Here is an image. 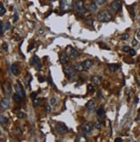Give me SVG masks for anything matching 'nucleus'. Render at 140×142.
<instances>
[{
  "label": "nucleus",
  "mask_w": 140,
  "mask_h": 142,
  "mask_svg": "<svg viewBox=\"0 0 140 142\" xmlns=\"http://www.w3.org/2000/svg\"><path fill=\"white\" fill-rule=\"evenodd\" d=\"M108 0H94V2L96 3L97 5H102L106 3Z\"/></svg>",
  "instance_id": "obj_28"
},
{
  "label": "nucleus",
  "mask_w": 140,
  "mask_h": 142,
  "mask_svg": "<svg viewBox=\"0 0 140 142\" xmlns=\"http://www.w3.org/2000/svg\"><path fill=\"white\" fill-rule=\"evenodd\" d=\"M115 141H116V142H121V141H122V139H120V138H116V139H115Z\"/></svg>",
  "instance_id": "obj_47"
},
{
  "label": "nucleus",
  "mask_w": 140,
  "mask_h": 142,
  "mask_svg": "<svg viewBox=\"0 0 140 142\" xmlns=\"http://www.w3.org/2000/svg\"><path fill=\"white\" fill-rule=\"evenodd\" d=\"M46 111L47 113H49L50 111H51V107H50L49 105H46Z\"/></svg>",
  "instance_id": "obj_43"
},
{
  "label": "nucleus",
  "mask_w": 140,
  "mask_h": 142,
  "mask_svg": "<svg viewBox=\"0 0 140 142\" xmlns=\"http://www.w3.org/2000/svg\"><path fill=\"white\" fill-rule=\"evenodd\" d=\"M38 79H39V81L41 82V83H42V82H44V78H42V77H41V76H40L39 78H38Z\"/></svg>",
  "instance_id": "obj_44"
},
{
  "label": "nucleus",
  "mask_w": 140,
  "mask_h": 142,
  "mask_svg": "<svg viewBox=\"0 0 140 142\" xmlns=\"http://www.w3.org/2000/svg\"><path fill=\"white\" fill-rule=\"evenodd\" d=\"M129 53H130V54H131L132 56H135V55H136V51H135L134 49H132V48L130 49Z\"/></svg>",
  "instance_id": "obj_35"
},
{
  "label": "nucleus",
  "mask_w": 140,
  "mask_h": 142,
  "mask_svg": "<svg viewBox=\"0 0 140 142\" xmlns=\"http://www.w3.org/2000/svg\"><path fill=\"white\" fill-rule=\"evenodd\" d=\"M93 21H94V19L90 17V18L87 19V23H89V24L91 26L92 24H93Z\"/></svg>",
  "instance_id": "obj_36"
},
{
  "label": "nucleus",
  "mask_w": 140,
  "mask_h": 142,
  "mask_svg": "<svg viewBox=\"0 0 140 142\" xmlns=\"http://www.w3.org/2000/svg\"><path fill=\"white\" fill-rule=\"evenodd\" d=\"M32 80V77H31V75L29 74V73H28V75H27V77L25 78V83H26V84L28 85L29 84V83L30 81Z\"/></svg>",
  "instance_id": "obj_26"
},
{
  "label": "nucleus",
  "mask_w": 140,
  "mask_h": 142,
  "mask_svg": "<svg viewBox=\"0 0 140 142\" xmlns=\"http://www.w3.org/2000/svg\"><path fill=\"white\" fill-rule=\"evenodd\" d=\"M127 9H128V11H129V14H130V16H132V18L135 17V10H134V6L133 5H131V6H128L127 7Z\"/></svg>",
  "instance_id": "obj_20"
},
{
  "label": "nucleus",
  "mask_w": 140,
  "mask_h": 142,
  "mask_svg": "<svg viewBox=\"0 0 140 142\" xmlns=\"http://www.w3.org/2000/svg\"><path fill=\"white\" fill-rule=\"evenodd\" d=\"M36 92H32L31 93V95H30V96H31V98H33V99H34L35 97H36Z\"/></svg>",
  "instance_id": "obj_42"
},
{
  "label": "nucleus",
  "mask_w": 140,
  "mask_h": 142,
  "mask_svg": "<svg viewBox=\"0 0 140 142\" xmlns=\"http://www.w3.org/2000/svg\"><path fill=\"white\" fill-rule=\"evenodd\" d=\"M97 19H98V21L101 23H107V22H109V21H111V19H112V15L110 14V12L108 10H101L100 12L97 14Z\"/></svg>",
  "instance_id": "obj_1"
},
{
  "label": "nucleus",
  "mask_w": 140,
  "mask_h": 142,
  "mask_svg": "<svg viewBox=\"0 0 140 142\" xmlns=\"http://www.w3.org/2000/svg\"><path fill=\"white\" fill-rule=\"evenodd\" d=\"M30 64H31L32 65H34L37 70H40V69H41V67L40 59H39V57H37L36 55H34L31 58V60H30Z\"/></svg>",
  "instance_id": "obj_9"
},
{
  "label": "nucleus",
  "mask_w": 140,
  "mask_h": 142,
  "mask_svg": "<svg viewBox=\"0 0 140 142\" xmlns=\"http://www.w3.org/2000/svg\"><path fill=\"white\" fill-rule=\"evenodd\" d=\"M122 40H125V41H126V40H128V38H129V35L126 34V33H125V34H123L122 35Z\"/></svg>",
  "instance_id": "obj_31"
},
{
  "label": "nucleus",
  "mask_w": 140,
  "mask_h": 142,
  "mask_svg": "<svg viewBox=\"0 0 140 142\" xmlns=\"http://www.w3.org/2000/svg\"><path fill=\"white\" fill-rule=\"evenodd\" d=\"M5 12H6V9L4 8V6L2 4H0V16H4V14H5Z\"/></svg>",
  "instance_id": "obj_25"
},
{
  "label": "nucleus",
  "mask_w": 140,
  "mask_h": 142,
  "mask_svg": "<svg viewBox=\"0 0 140 142\" xmlns=\"http://www.w3.org/2000/svg\"><path fill=\"white\" fill-rule=\"evenodd\" d=\"M76 72H77V71L75 70L74 66H72V65H65V67H64V72H65V74L66 76H67L68 78L75 77Z\"/></svg>",
  "instance_id": "obj_6"
},
{
  "label": "nucleus",
  "mask_w": 140,
  "mask_h": 142,
  "mask_svg": "<svg viewBox=\"0 0 140 142\" xmlns=\"http://www.w3.org/2000/svg\"><path fill=\"white\" fill-rule=\"evenodd\" d=\"M104 113H105V111H104V108L102 107L99 108L96 111V114L98 116H102V115H104Z\"/></svg>",
  "instance_id": "obj_24"
},
{
  "label": "nucleus",
  "mask_w": 140,
  "mask_h": 142,
  "mask_svg": "<svg viewBox=\"0 0 140 142\" xmlns=\"http://www.w3.org/2000/svg\"><path fill=\"white\" fill-rule=\"evenodd\" d=\"M73 0H60V8L62 10L67 11L72 9Z\"/></svg>",
  "instance_id": "obj_5"
},
{
  "label": "nucleus",
  "mask_w": 140,
  "mask_h": 142,
  "mask_svg": "<svg viewBox=\"0 0 140 142\" xmlns=\"http://www.w3.org/2000/svg\"><path fill=\"white\" fill-rule=\"evenodd\" d=\"M3 34V23L0 21V35Z\"/></svg>",
  "instance_id": "obj_40"
},
{
  "label": "nucleus",
  "mask_w": 140,
  "mask_h": 142,
  "mask_svg": "<svg viewBox=\"0 0 140 142\" xmlns=\"http://www.w3.org/2000/svg\"><path fill=\"white\" fill-rule=\"evenodd\" d=\"M50 1H53H53H56V0H50Z\"/></svg>",
  "instance_id": "obj_49"
},
{
  "label": "nucleus",
  "mask_w": 140,
  "mask_h": 142,
  "mask_svg": "<svg viewBox=\"0 0 140 142\" xmlns=\"http://www.w3.org/2000/svg\"><path fill=\"white\" fill-rule=\"evenodd\" d=\"M83 64H84V69H86V70L90 69V68H91L92 66H93V65H94L93 61L90 60H84V62H83Z\"/></svg>",
  "instance_id": "obj_14"
},
{
  "label": "nucleus",
  "mask_w": 140,
  "mask_h": 142,
  "mask_svg": "<svg viewBox=\"0 0 140 142\" xmlns=\"http://www.w3.org/2000/svg\"><path fill=\"white\" fill-rule=\"evenodd\" d=\"M2 47H3V49H4V51L8 50V45H7L6 43H4L3 45H2Z\"/></svg>",
  "instance_id": "obj_38"
},
{
  "label": "nucleus",
  "mask_w": 140,
  "mask_h": 142,
  "mask_svg": "<svg viewBox=\"0 0 140 142\" xmlns=\"http://www.w3.org/2000/svg\"><path fill=\"white\" fill-rule=\"evenodd\" d=\"M93 124L91 122H86L82 126V129L85 134H89L93 130Z\"/></svg>",
  "instance_id": "obj_11"
},
{
  "label": "nucleus",
  "mask_w": 140,
  "mask_h": 142,
  "mask_svg": "<svg viewBox=\"0 0 140 142\" xmlns=\"http://www.w3.org/2000/svg\"><path fill=\"white\" fill-rule=\"evenodd\" d=\"M130 47H128V46H124L123 47V51L124 52H129L130 51Z\"/></svg>",
  "instance_id": "obj_37"
},
{
  "label": "nucleus",
  "mask_w": 140,
  "mask_h": 142,
  "mask_svg": "<svg viewBox=\"0 0 140 142\" xmlns=\"http://www.w3.org/2000/svg\"><path fill=\"white\" fill-rule=\"evenodd\" d=\"M139 23H140V22H139Z\"/></svg>",
  "instance_id": "obj_52"
},
{
  "label": "nucleus",
  "mask_w": 140,
  "mask_h": 142,
  "mask_svg": "<svg viewBox=\"0 0 140 142\" xmlns=\"http://www.w3.org/2000/svg\"><path fill=\"white\" fill-rule=\"evenodd\" d=\"M10 70H11V72H12L14 75L16 76L19 74V67H18L17 64H12L10 67Z\"/></svg>",
  "instance_id": "obj_15"
},
{
  "label": "nucleus",
  "mask_w": 140,
  "mask_h": 142,
  "mask_svg": "<svg viewBox=\"0 0 140 142\" xmlns=\"http://www.w3.org/2000/svg\"><path fill=\"white\" fill-rule=\"evenodd\" d=\"M97 103L95 100H89L86 103V108L89 112H93V111L96 108Z\"/></svg>",
  "instance_id": "obj_10"
},
{
  "label": "nucleus",
  "mask_w": 140,
  "mask_h": 142,
  "mask_svg": "<svg viewBox=\"0 0 140 142\" xmlns=\"http://www.w3.org/2000/svg\"><path fill=\"white\" fill-rule=\"evenodd\" d=\"M139 111H140V110H139Z\"/></svg>",
  "instance_id": "obj_50"
},
{
  "label": "nucleus",
  "mask_w": 140,
  "mask_h": 142,
  "mask_svg": "<svg viewBox=\"0 0 140 142\" xmlns=\"http://www.w3.org/2000/svg\"><path fill=\"white\" fill-rule=\"evenodd\" d=\"M8 118L5 117L4 115H0V123L1 124H6L7 122H8Z\"/></svg>",
  "instance_id": "obj_23"
},
{
  "label": "nucleus",
  "mask_w": 140,
  "mask_h": 142,
  "mask_svg": "<svg viewBox=\"0 0 140 142\" xmlns=\"http://www.w3.org/2000/svg\"><path fill=\"white\" fill-rule=\"evenodd\" d=\"M67 127L65 126V124H64L63 122H59L56 125V131L59 133V134H64L67 132Z\"/></svg>",
  "instance_id": "obj_8"
},
{
  "label": "nucleus",
  "mask_w": 140,
  "mask_h": 142,
  "mask_svg": "<svg viewBox=\"0 0 140 142\" xmlns=\"http://www.w3.org/2000/svg\"><path fill=\"white\" fill-rule=\"evenodd\" d=\"M94 91V86L92 84H89L88 85V91L89 92H92Z\"/></svg>",
  "instance_id": "obj_32"
},
{
  "label": "nucleus",
  "mask_w": 140,
  "mask_h": 142,
  "mask_svg": "<svg viewBox=\"0 0 140 142\" xmlns=\"http://www.w3.org/2000/svg\"><path fill=\"white\" fill-rule=\"evenodd\" d=\"M74 5H75L76 10H77L78 13L82 14V15H84V14L86 13V8H85L83 0H77V1L75 2Z\"/></svg>",
  "instance_id": "obj_2"
},
{
  "label": "nucleus",
  "mask_w": 140,
  "mask_h": 142,
  "mask_svg": "<svg viewBox=\"0 0 140 142\" xmlns=\"http://www.w3.org/2000/svg\"><path fill=\"white\" fill-rule=\"evenodd\" d=\"M14 87H15V90H16V93L20 95L22 97H25L26 96V93H25V91L23 90L22 88V85L21 84V83L17 81L16 82V84L14 85Z\"/></svg>",
  "instance_id": "obj_7"
},
{
  "label": "nucleus",
  "mask_w": 140,
  "mask_h": 142,
  "mask_svg": "<svg viewBox=\"0 0 140 142\" xmlns=\"http://www.w3.org/2000/svg\"><path fill=\"white\" fill-rule=\"evenodd\" d=\"M4 91L6 94H9L11 92V88H10V84L9 83H5L4 84Z\"/></svg>",
  "instance_id": "obj_19"
},
{
  "label": "nucleus",
  "mask_w": 140,
  "mask_h": 142,
  "mask_svg": "<svg viewBox=\"0 0 140 142\" xmlns=\"http://www.w3.org/2000/svg\"><path fill=\"white\" fill-rule=\"evenodd\" d=\"M0 134H1V133H0Z\"/></svg>",
  "instance_id": "obj_51"
},
{
  "label": "nucleus",
  "mask_w": 140,
  "mask_h": 142,
  "mask_svg": "<svg viewBox=\"0 0 140 142\" xmlns=\"http://www.w3.org/2000/svg\"><path fill=\"white\" fill-rule=\"evenodd\" d=\"M43 32H44V29H43V28H41V29L39 30V34H40V35H42V34H43Z\"/></svg>",
  "instance_id": "obj_48"
},
{
  "label": "nucleus",
  "mask_w": 140,
  "mask_h": 142,
  "mask_svg": "<svg viewBox=\"0 0 140 142\" xmlns=\"http://www.w3.org/2000/svg\"><path fill=\"white\" fill-rule=\"evenodd\" d=\"M69 60H70V58H69V56L67 55V53L65 52H63V53H60V55H59V62L62 64V65L67 64L69 62Z\"/></svg>",
  "instance_id": "obj_12"
},
{
  "label": "nucleus",
  "mask_w": 140,
  "mask_h": 142,
  "mask_svg": "<svg viewBox=\"0 0 140 142\" xmlns=\"http://www.w3.org/2000/svg\"><path fill=\"white\" fill-rule=\"evenodd\" d=\"M18 19V14L17 12H15V14H14V22H16Z\"/></svg>",
  "instance_id": "obj_39"
},
{
  "label": "nucleus",
  "mask_w": 140,
  "mask_h": 142,
  "mask_svg": "<svg viewBox=\"0 0 140 142\" xmlns=\"http://www.w3.org/2000/svg\"><path fill=\"white\" fill-rule=\"evenodd\" d=\"M41 99L34 98V102H33V105H34V107H37V106H39L40 104H41Z\"/></svg>",
  "instance_id": "obj_27"
},
{
  "label": "nucleus",
  "mask_w": 140,
  "mask_h": 142,
  "mask_svg": "<svg viewBox=\"0 0 140 142\" xmlns=\"http://www.w3.org/2000/svg\"><path fill=\"white\" fill-rule=\"evenodd\" d=\"M65 53H67L69 58L72 59V60H75L76 58L78 56V52L76 50L74 47L72 46H67L65 48Z\"/></svg>",
  "instance_id": "obj_4"
},
{
  "label": "nucleus",
  "mask_w": 140,
  "mask_h": 142,
  "mask_svg": "<svg viewBox=\"0 0 140 142\" xmlns=\"http://www.w3.org/2000/svg\"><path fill=\"white\" fill-rule=\"evenodd\" d=\"M9 106V98H4L2 99L0 102V108H3V110H6L8 108Z\"/></svg>",
  "instance_id": "obj_13"
},
{
  "label": "nucleus",
  "mask_w": 140,
  "mask_h": 142,
  "mask_svg": "<svg viewBox=\"0 0 140 142\" xmlns=\"http://www.w3.org/2000/svg\"><path fill=\"white\" fill-rule=\"evenodd\" d=\"M9 28H10V23H9V22H7L5 24V29L8 30V29H9Z\"/></svg>",
  "instance_id": "obj_41"
},
{
  "label": "nucleus",
  "mask_w": 140,
  "mask_h": 142,
  "mask_svg": "<svg viewBox=\"0 0 140 142\" xmlns=\"http://www.w3.org/2000/svg\"><path fill=\"white\" fill-rule=\"evenodd\" d=\"M56 103V98L55 97H52L50 99V104L51 105H54V104Z\"/></svg>",
  "instance_id": "obj_33"
},
{
  "label": "nucleus",
  "mask_w": 140,
  "mask_h": 142,
  "mask_svg": "<svg viewBox=\"0 0 140 142\" xmlns=\"http://www.w3.org/2000/svg\"><path fill=\"white\" fill-rule=\"evenodd\" d=\"M89 11H90V12H96V11L97 10V4L95 3V2H94V3L89 4Z\"/></svg>",
  "instance_id": "obj_18"
},
{
  "label": "nucleus",
  "mask_w": 140,
  "mask_h": 142,
  "mask_svg": "<svg viewBox=\"0 0 140 142\" xmlns=\"http://www.w3.org/2000/svg\"><path fill=\"white\" fill-rule=\"evenodd\" d=\"M122 8V3L120 0H114L110 4V10L113 13H117Z\"/></svg>",
  "instance_id": "obj_3"
},
{
  "label": "nucleus",
  "mask_w": 140,
  "mask_h": 142,
  "mask_svg": "<svg viewBox=\"0 0 140 142\" xmlns=\"http://www.w3.org/2000/svg\"><path fill=\"white\" fill-rule=\"evenodd\" d=\"M22 96H20L19 94L17 93H16V94H14L13 95V100L15 101V102H17V103H20V102H22Z\"/></svg>",
  "instance_id": "obj_22"
},
{
  "label": "nucleus",
  "mask_w": 140,
  "mask_h": 142,
  "mask_svg": "<svg viewBox=\"0 0 140 142\" xmlns=\"http://www.w3.org/2000/svg\"><path fill=\"white\" fill-rule=\"evenodd\" d=\"M108 66V69L111 72H115L119 68V65H117V64H109Z\"/></svg>",
  "instance_id": "obj_21"
},
{
  "label": "nucleus",
  "mask_w": 140,
  "mask_h": 142,
  "mask_svg": "<svg viewBox=\"0 0 140 142\" xmlns=\"http://www.w3.org/2000/svg\"><path fill=\"white\" fill-rule=\"evenodd\" d=\"M136 37L137 38V40H138V41H140V28L137 29V31H136Z\"/></svg>",
  "instance_id": "obj_34"
},
{
  "label": "nucleus",
  "mask_w": 140,
  "mask_h": 142,
  "mask_svg": "<svg viewBox=\"0 0 140 142\" xmlns=\"http://www.w3.org/2000/svg\"><path fill=\"white\" fill-rule=\"evenodd\" d=\"M33 46H34V43H32L31 45H29V47H28V51H30V50H31V49L33 48Z\"/></svg>",
  "instance_id": "obj_46"
},
{
  "label": "nucleus",
  "mask_w": 140,
  "mask_h": 142,
  "mask_svg": "<svg viewBox=\"0 0 140 142\" xmlns=\"http://www.w3.org/2000/svg\"><path fill=\"white\" fill-rule=\"evenodd\" d=\"M74 68H75L76 71H77V72H83V71L84 70V64L83 63H77L74 65Z\"/></svg>",
  "instance_id": "obj_17"
},
{
  "label": "nucleus",
  "mask_w": 140,
  "mask_h": 142,
  "mask_svg": "<svg viewBox=\"0 0 140 142\" xmlns=\"http://www.w3.org/2000/svg\"><path fill=\"white\" fill-rule=\"evenodd\" d=\"M137 40H133V41H132V45H133V46H135V45H137Z\"/></svg>",
  "instance_id": "obj_45"
},
{
  "label": "nucleus",
  "mask_w": 140,
  "mask_h": 142,
  "mask_svg": "<svg viewBox=\"0 0 140 142\" xmlns=\"http://www.w3.org/2000/svg\"><path fill=\"white\" fill-rule=\"evenodd\" d=\"M16 116H17L18 118H20V119H22V118H24L25 117V114L23 112H21V111H19V112H17V114H16Z\"/></svg>",
  "instance_id": "obj_30"
},
{
  "label": "nucleus",
  "mask_w": 140,
  "mask_h": 142,
  "mask_svg": "<svg viewBox=\"0 0 140 142\" xmlns=\"http://www.w3.org/2000/svg\"><path fill=\"white\" fill-rule=\"evenodd\" d=\"M91 81L94 83L95 84H96V85H99V84H101V78L100 77V76H93V77L91 78Z\"/></svg>",
  "instance_id": "obj_16"
},
{
  "label": "nucleus",
  "mask_w": 140,
  "mask_h": 142,
  "mask_svg": "<svg viewBox=\"0 0 140 142\" xmlns=\"http://www.w3.org/2000/svg\"><path fill=\"white\" fill-rule=\"evenodd\" d=\"M94 127L97 129H100L101 127V122L100 121H96V122L94 123Z\"/></svg>",
  "instance_id": "obj_29"
}]
</instances>
